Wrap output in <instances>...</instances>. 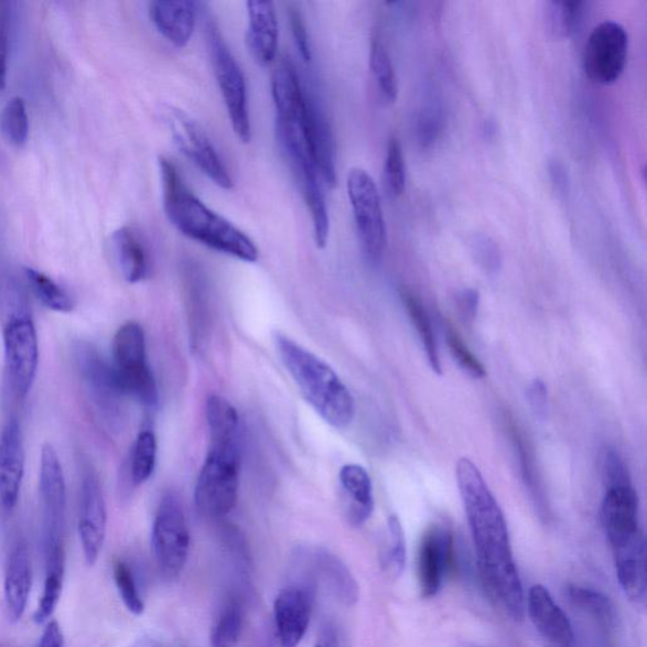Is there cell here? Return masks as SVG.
<instances>
[{
	"instance_id": "obj_37",
	"label": "cell",
	"mask_w": 647,
	"mask_h": 647,
	"mask_svg": "<svg viewBox=\"0 0 647 647\" xmlns=\"http://www.w3.org/2000/svg\"><path fill=\"white\" fill-rule=\"evenodd\" d=\"M567 595L575 607L589 612L602 623L606 625L614 623L615 611L608 595L582 585H569Z\"/></svg>"
},
{
	"instance_id": "obj_14",
	"label": "cell",
	"mask_w": 647,
	"mask_h": 647,
	"mask_svg": "<svg viewBox=\"0 0 647 647\" xmlns=\"http://www.w3.org/2000/svg\"><path fill=\"white\" fill-rule=\"evenodd\" d=\"M41 537H65L67 492L63 464L55 447L42 446L40 463Z\"/></svg>"
},
{
	"instance_id": "obj_15",
	"label": "cell",
	"mask_w": 647,
	"mask_h": 647,
	"mask_svg": "<svg viewBox=\"0 0 647 647\" xmlns=\"http://www.w3.org/2000/svg\"><path fill=\"white\" fill-rule=\"evenodd\" d=\"M454 562V537L446 525L430 526L419 548L418 575L422 597L433 599L443 589Z\"/></svg>"
},
{
	"instance_id": "obj_50",
	"label": "cell",
	"mask_w": 647,
	"mask_h": 647,
	"mask_svg": "<svg viewBox=\"0 0 647 647\" xmlns=\"http://www.w3.org/2000/svg\"><path fill=\"white\" fill-rule=\"evenodd\" d=\"M315 647H338V643H336L335 635L333 633H327L323 640L319 643Z\"/></svg>"
},
{
	"instance_id": "obj_46",
	"label": "cell",
	"mask_w": 647,
	"mask_h": 647,
	"mask_svg": "<svg viewBox=\"0 0 647 647\" xmlns=\"http://www.w3.org/2000/svg\"><path fill=\"white\" fill-rule=\"evenodd\" d=\"M528 399L530 407L539 419H546L549 411V392L548 387L542 379L535 378L528 388Z\"/></svg>"
},
{
	"instance_id": "obj_47",
	"label": "cell",
	"mask_w": 647,
	"mask_h": 647,
	"mask_svg": "<svg viewBox=\"0 0 647 647\" xmlns=\"http://www.w3.org/2000/svg\"><path fill=\"white\" fill-rule=\"evenodd\" d=\"M548 172L556 192L560 196H568L569 192H571V179H569L568 170L563 161H560L559 159L549 160Z\"/></svg>"
},
{
	"instance_id": "obj_10",
	"label": "cell",
	"mask_w": 647,
	"mask_h": 647,
	"mask_svg": "<svg viewBox=\"0 0 647 647\" xmlns=\"http://www.w3.org/2000/svg\"><path fill=\"white\" fill-rule=\"evenodd\" d=\"M3 344L8 382L14 395L24 399L36 379L40 362L37 331L28 312L8 317Z\"/></svg>"
},
{
	"instance_id": "obj_26",
	"label": "cell",
	"mask_w": 647,
	"mask_h": 647,
	"mask_svg": "<svg viewBox=\"0 0 647 647\" xmlns=\"http://www.w3.org/2000/svg\"><path fill=\"white\" fill-rule=\"evenodd\" d=\"M111 251L125 280L138 283L147 279L150 271L149 254L142 237L132 227H120L110 237Z\"/></svg>"
},
{
	"instance_id": "obj_34",
	"label": "cell",
	"mask_w": 647,
	"mask_h": 647,
	"mask_svg": "<svg viewBox=\"0 0 647 647\" xmlns=\"http://www.w3.org/2000/svg\"><path fill=\"white\" fill-rule=\"evenodd\" d=\"M158 462V440L151 429H144L136 438L131 454V478L141 486L152 477Z\"/></svg>"
},
{
	"instance_id": "obj_45",
	"label": "cell",
	"mask_w": 647,
	"mask_h": 647,
	"mask_svg": "<svg viewBox=\"0 0 647 647\" xmlns=\"http://www.w3.org/2000/svg\"><path fill=\"white\" fill-rule=\"evenodd\" d=\"M10 13L0 7V90L6 89L8 62H10Z\"/></svg>"
},
{
	"instance_id": "obj_31",
	"label": "cell",
	"mask_w": 647,
	"mask_h": 647,
	"mask_svg": "<svg viewBox=\"0 0 647 647\" xmlns=\"http://www.w3.org/2000/svg\"><path fill=\"white\" fill-rule=\"evenodd\" d=\"M244 605L230 599L220 608L211 629V647H237L244 629Z\"/></svg>"
},
{
	"instance_id": "obj_25",
	"label": "cell",
	"mask_w": 647,
	"mask_h": 647,
	"mask_svg": "<svg viewBox=\"0 0 647 647\" xmlns=\"http://www.w3.org/2000/svg\"><path fill=\"white\" fill-rule=\"evenodd\" d=\"M339 482L348 521L353 526L364 525L375 508L373 479L362 465L345 464L339 472Z\"/></svg>"
},
{
	"instance_id": "obj_32",
	"label": "cell",
	"mask_w": 647,
	"mask_h": 647,
	"mask_svg": "<svg viewBox=\"0 0 647 647\" xmlns=\"http://www.w3.org/2000/svg\"><path fill=\"white\" fill-rule=\"evenodd\" d=\"M24 274L34 295L43 305L56 313L73 312L75 301L62 284L48 278L47 274L31 269V267L24 270Z\"/></svg>"
},
{
	"instance_id": "obj_6",
	"label": "cell",
	"mask_w": 647,
	"mask_h": 647,
	"mask_svg": "<svg viewBox=\"0 0 647 647\" xmlns=\"http://www.w3.org/2000/svg\"><path fill=\"white\" fill-rule=\"evenodd\" d=\"M114 368L125 396H131L143 407L159 402L157 379L147 358L142 326L128 322L120 326L114 339Z\"/></svg>"
},
{
	"instance_id": "obj_17",
	"label": "cell",
	"mask_w": 647,
	"mask_h": 647,
	"mask_svg": "<svg viewBox=\"0 0 647 647\" xmlns=\"http://www.w3.org/2000/svg\"><path fill=\"white\" fill-rule=\"evenodd\" d=\"M313 593L308 585H289L274 600L273 618L280 647H298L312 616Z\"/></svg>"
},
{
	"instance_id": "obj_42",
	"label": "cell",
	"mask_w": 647,
	"mask_h": 647,
	"mask_svg": "<svg viewBox=\"0 0 647 647\" xmlns=\"http://www.w3.org/2000/svg\"><path fill=\"white\" fill-rule=\"evenodd\" d=\"M443 118L434 108L422 111L418 120V140L422 147L433 145L442 134Z\"/></svg>"
},
{
	"instance_id": "obj_40",
	"label": "cell",
	"mask_w": 647,
	"mask_h": 647,
	"mask_svg": "<svg viewBox=\"0 0 647 647\" xmlns=\"http://www.w3.org/2000/svg\"><path fill=\"white\" fill-rule=\"evenodd\" d=\"M445 338L453 358L456 360V364L465 370V373L477 379L487 376L485 366H483L479 359L473 355L467 347V344L463 342L460 333L450 324L445 326Z\"/></svg>"
},
{
	"instance_id": "obj_5",
	"label": "cell",
	"mask_w": 647,
	"mask_h": 647,
	"mask_svg": "<svg viewBox=\"0 0 647 647\" xmlns=\"http://www.w3.org/2000/svg\"><path fill=\"white\" fill-rule=\"evenodd\" d=\"M301 120L303 115L289 119L276 117V137L312 215L316 247L325 248L330 238L331 222L323 190L324 183L313 154L310 152Z\"/></svg>"
},
{
	"instance_id": "obj_3",
	"label": "cell",
	"mask_w": 647,
	"mask_h": 647,
	"mask_svg": "<svg viewBox=\"0 0 647 647\" xmlns=\"http://www.w3.org/2000/svg\"><path fill=\"white\" fill-rule=\"evenodd\" d=\"M159 165L163 206L172 226L214 251L248 263L258 260L260 251L255 241L190 192L174 163L161 157Z\"/></svg>"
},
{
	"instance_id": "obj_51",
	"label": "cell",
	"mask_w": 647,
	"mask_h": 647,
	"mask_svg": "<svg viewBox=\"0 0 647 647\" xmlns=\"http://www.w3.org/2000/svg\"><path fill=\"white\" fill-rule=\"evenodd\" d=\"M131 647H165L162 644L151 640V638H143V640L137 641Z\"/></svg>"
},
{
	"instance_id": "obj_4",
	"label": "cell",
	"mask_w": 647,
	"mask_h": 647,
	"mask_svg": "<svg viewBox=\"0 0 647 647\" xmlns=\"http://www.w3.org/2000/svg\"><path fill=\"white\" fill-rule=\"evenodd\" d=\"M273 341L282 364L319 416L336 429L348 428L356 416L355 399L335 370L288 335L276 333Z\"/></svg>"
},
{
	"instance_id": "obj_28",
	"label": "cell",
	"mask_w": 647,
	"mask_h": 647,
	"mask_svg": "<svg viewBox=\"0 0 647 647\" xmlns=\"http://www.w3.org/2000/svg\"><path fill=\"white\" fill-rule=\"evenodd\" d=\"M590 4L585 2H547L543 4V23L551 37H572L582 29Z\"/></svg>"
},
{
	"instance_id": "obj_9",
	"label": "cell",
	"mask_w": 647,
	"mask_h": 647,
	"mask_svg": "<svg viewBox=\"0 0 647 647\" xmlns=\"http://www.w3.org/2000/svg\"><path fill=\"white\" fill-rule=\"evenodd\" d=\"M152 553L163 576L183 572L190 550V533L183 504L169 492L162 497L152 526Z\"/></svg>"
},
{
	"instance_id": "obj_18",
	"label": "cell",
	"mask_w": 647,
	"mask_h": 647,
	"mask_svg": "<svg viewBox=\"0 0 647 647\" xmlns=\"http://www.w3.org/2000/svg\"><path fill=\"white\" fill-rule=\"evenodd\" d=\"M310 152L321 172L324 186L336 185V153L334 136L330 122L316 99L305 89V107L301 120Z\"/></svg>"
},
{
	"instance_id": "obj_13",
	"label": "cell",
	"mask_w": 647,
	"mask_h": 647,
	"mask_svg": "<svg viewBox=\"0 0 647 647\" xmlns=\"http://www.w3.org/2000/svg\"><path fill=\"white\" fill-rule=\"evenodd\" d=\"M74 355L77 370L95 407L108 419L117 417L125 393L119 386L114 365H109L88 342H77Z\"/></svg>"
},
{
	"instance_id": "obj_1",
	"label": "cell",
	"mask_w": 647,
	"mask_h": 647,
	"mask_svg": "<svg viewBox=\"0 0 647 647\" xmlns=\"http://www.w3.org/2000/svg\"><path fill=\"white\" fill-rule=\"evenodd\" d=\"M456 483L476 550L479 580L492 605L513 621L525 616V594L505 515L476 464L456 463Z\"/></svg>"
},
{
	"instance_id": "obj_11",
	"label": "cell",
	"mask_w": 647,
	"mask_h": 647,
	"mask_svg": "<svg viewBox=\"0 0 647 647\" xmlns=\"http://www.w3.org/2000/svg\"><path fill=\"white\" fill-rule=\"evenodd\" d=\"M165 123L181 153L220 188L230 190L233 180L204 128L176 107L165 109Z\"/></svg>"
},
{
	"instance_id": "obj_49",
	"label": "cell",
	"mask_w": 647,
	"mask_h": 647,
	"mask_svg": "<svg viewBox=\"0 0 647 647\" xmlns=\"http://www.w3.org/2000/svg\"><path fill=\"white\" fill-rule=\"evenodd\" d=\"M37 647H65V638L57 621L50 619L40 637Z\"/></svg>"
},
{
	"instance_id": "obj_38",
	"label": "cell",
	"mask_w": 647,
	"mask_h": 647,
	"mask_svg": "<svg viewBox=\"0 0 647 647\" xmlns=\"http://www.w3.org/2000/svg\"><path fill=\"white\" fill-rule=\"evenodd\" d=\"M384 184L386 193L391 197L401 196L405 187H407V170H405L402 147L395 136L387 143Z\"/></svg>"
},
{
	"instance_id": "obj_23",
	"label": "cell",
	"mask_w": 647,
	"mask_h": 647,
	"mask_svg": "<svg viewBox=\"0 0 647 647\" xmlns=\"http://www.w3.org/2000/svg\"><path fill=\"white\" fill-rule=\"evenodd\" d=\"M150 17L163 39L175 47H185L192 40L196 24L195 3L157 0L150 4Z\"/></svg>"
},
{
	"instance_id": "obj_48",
	"label": "cell",
	"mask_w": 647,
	"mask_h": 647,
	"mask_svg": "<svg viewBox=\"0 0 647 647\" xmlns=\"http://www.w3.org/2000/svg\"><path fill=\"white\" fill-rule=\"evenodd\" d=\"M479 306V293L474 289H465L460 292L459 308L465 322L472 323L477 316Z\"/></svg>"
},
{
	"instance_id": "obj_29",
	"label": "cell",
	"mask_w": 647,
	"mask_h": 647,
	"mask_svg": "<svg viewBox=\"0 0 647 647\" xmlns=\"http://www.w3.org/2000/svg\"><path fill=\"white\" fill-rule=\"evenodd\" d=\"M508 436L519 462L520 473L526 488L533 499L535 505L542 514L548 513L546 492L542 489L538 470L535 468L533 454L528 442H526L521 431L514 421L507 422Z\"/></svg>"
},
{
	"instance_id": "obj_41",
	"label": "cell",
	"mask_w": 647,
	"mask_h": 647,
	"mask_svg": "<svg viewBox=\"0 0 647 647\" xmlns=\"http://www.w3.org/2000/svg\"><path fill=\"white\" fill-rule=\"evenodd\" d=\"M471 248L474 257L483 267V270L489 273H496L502 269V251L494 239L487 235H474L471 239Z\"/></svg>"
},
{
	"instance_id": "obj_12",
	"label": "cell",
	"mask_w": 647,
	"mask_h": 647,
	"mask_svg": "<svg viewBox=\"0 0 647 647\" xmlns=\"http://www.w3.org/2000/svg\"><path fill=\"white\" fill-rule=\"evenodd\" d=\"M627 56L628 34L624 25L615 21L602 22L586 41L584 73L594 84H615L624 74Z\"/></svg>"
},
{
	"instance_id": "obj_8",
	"label": "cell",
	"mask_w": 647,
	"mask_h": 647,
	"mask_svg": "<svg viewBox=\"0 0 647 647\" xmlns=\"http://www.w3.org/2000/svg\"><path fill=\"white\" fill-rule=\"evenodd\" d=\"M347 193L362 251L370 263L381 262L387 246V229L375 180L364 169H352L347 176Z\"/></svg>"
},
{
	"instance_id": "obj_16",
	"label": "cell",
	"mask_w": 647,
	"mask_h": 647,
	"mask_svg": "<svg viewBox=\"0 0 647 647\" xmlns=\"http://www.w3.org/2000/svg\"><path fill=\"white\" fill-rule=\"evenodd\" d=\"M107 506L97 476L93 472L85 474L82 485L79 522L77 531L86 564L93 567L98 562L107 535Z\"/></svg>"
},
{
	"instance_id": "obj_24",
	"label": "cell",
	"mask_w": 647,
	"mask_h": 647,
	"mask_svg": "<svg viewBox=\"0 0 647 647\" xmlns=\"http://www.w3.org/2000/svg\"><path fill=\"white\" fill-rule=\"evenodd\" d=\"M309 557L316 574L321 576L334 597L344 606H355L359 600V585L343 560L322 548L309 550Z\"/></svg>"
},
{
	"instance_id": "obj_30",
	"label": "cell",
	"mask_w": 647,
	"mask_h": 647,
	"mask_svg": "<svg viewBox=\"0 0 647 647\" xmlns=\"http://www.w3.org/2000/svg\"><path fill=\"white\" fill-rule=\"evenodd\" d=\"M401 299L405 308L410 316V321L418 332L419 338L422 344V348L425 351V355L431 369L435 374L442 375V360H440L438 342L434 334L433 324H431L430 316L421 304V301L408 290L401 291Z\"/></svg>"
},
{
	"instance_id": "obj_2",
	"label": "cell",
	"mask_w": 647,
	"mask_h": 647,
	"mask_svg": "<svg viewBox=\"0 0 647 647\" xmlns=\"http://www.w3.org/2000/svg\"><path fill=\"white\" fill-rule=\"evenodd\" d=\"M211 445L195 487L198 511L209 517L228 515L236 507L240 473L239 416L218 395L206 401Z\"/></svg>"
},
{
	"instance_id": "obj_19",
	"label": "cell",
	"mask_w": 647,
	"mask_h": 647,
	"mask_svg": "<svg viewBox=\"0 0 647 647\" xmlns=\"http://www.w3.org/2000/svg\"><path fill=\"white\" fill-rule=\"evenodd\" d=\"M24 476V446L20 422L8 421L0 434V506L13 511Z\"/></svg>"
},
{
	"instance_id": "obj_21",
	"label": "cell",
	"mask_w": 647,
	"mask_h": 647,
	"mask_svg": "<svg viewBox=\"0 0 647 647\" xmlns=\"http://www.w3.org/2000/svg\"><path fill=\"white\" fill-rule=\"evenodd\" d=\"M247 46L255 62L261 66L273 63L279 51V21L272 2H247Z\"/></svg>"
},
{
	"instance_id": "obj_39",
	"label": "cell",
	"mask_w": 647,
	"mask_h": 647,
	"mask_svg": "<svg viewBox=\"0 0 647 647\" xmlns=\"http://www.w3.org/2000/svg\"><path fill=\"white\" fill-rule=\"evenodd\" d=\"M115 582L126 608L134 616H141L144 612V602L138 589L131 567L125 560H117L114 568Z\"/></svg>"
},
{
	"instance_id": "obj_44",
	"label": "cell",
	"mask_w": 647,
	"mask_h": 647,
	"mask_svg": "<svg viewBox=\"0 0 647 647\" xmlns=\"http://www.w3.org/2000/svg\"><path fill=\"white\" fill-rule=\"evenodd\" d=\"M289 20L292 36L293 40H295L299 54L301 58L304 60V63L309 64L313 60L312 45H310L309 34L303 15H301V12L298 10V8L290 7Z\"/></svg>"
},
{
	"instance_id": "obj_20",
	"label": "cell",
	"mask_w": 647,
	"mask_h": 647,
	"mask_svg": "<svg viewBox=\"0 0 647 647\" xmlns=\"http://www.w3.org/2000/svg\"><path fill=\"white\" fill-rule=\"evenodd\" d=\"M528 614L538 633L554 647H574L571 621L547 586L535 584L528 594Z\"/></svg>"
},
{
	"instance_id": "obj_22",
	"label": "cell",
	"mask_w": 647,
	"mask_h": 647,
	"mask_svg": "<svg viewBox=\"0 0 647 647\" xmlns=\"http://www.w3.org/2000/svg\"><path fill=\"white\" fill-rule=\"evenodd\" d=\"M32 591V562L28 546L15 542L7 558L4 573V602L7 616L15 624L28 610Z\"/></svg>"
},
{
	"instance_id": "obj_36",
	"label": "cell",
	"mask_w": 647,
	"mask_h": 647,
	"mask_svg": "<svg viewBox=\"0 0 647 647\" xmlns=\"http://www.w3.org/2000/svg\"><path fill=\"white\" fill-rule=\"evenodd\" d=\"M0 131L6 140L14 147H23L30 137V117L28 106L22 97L7 101L0 115Z\"/></svg>"
},
{
	"instance_id": "obj_27",
	"label": "cell",
	"mask_w": 647,
	"mask_h": 647,
	"mask_svg": "<svg viewBox=\"0 0 647 647\" xmlns=\"http://www.w3.org/2000/svg\"><path fill=\"white\" fill-rule=\"evenodd\" d=\"M45 556V583L34 612V623L45 625L55 614L62 599L65 578V550L48 551Z\"/></svg>"
},
{
	"instance_id": "obj_33",
	"label": "cell",
	"mask_w": 647,
	"mask_h": 647,
	"mask_svg": "<svg viewBox=\"0 0 647 647\" xmlns=\"http://www.w3.org/2000/svg\"><path fill=\"white\" fill-rule=\"evenodd\" d=\"M379 559H381L384 572L391 578H399L407 565V539H405L401 521L396 515L388 517Z\"/></svg>"
},
{
	"instance_id": "obj_35",
	"label": "cell",
	"mask_w": 647,
	"mask_h": 647,
	"mask_svg": "<svg viewBox=\"0 0 647 647\" xmlns=\"http://www.w3.org/2000/svg\"><path fill=\"white\" fill-rule=\"evenodd\" d=\"M369 66L382 98L387 103L396 101L399 85H397L392 60L382 41L378 37L370 42Z\"/></svg>"
},
{
	"instance_id": "obj_7",
	"label": "cell",
	"mask_w": 647,
	"mask_h": 647,
	"mask_svg": "<svg viewBox=\"0 0 647 647\" xmlns=\"http://www.w3.org/2000/svg\"><path fill=\"white\" fill-rule=\"evenodd\" d=\"M206 39L209 43L214 74L228 110L233 131L241 142L249 143L252 140V126L245 74L214 23L206 29Z\"/></svg>"
},
{
	"instance_id": "obj_43",
	"label": "cell",
	"mask_w": 647,
	"mask_h": 647,
	"mask_svg": "<svg viewBox=\"0 0 647 647\" xmlns=\"http://www.w3.org/2000/svg\"><path fill=\"white\" fill-rule=\"evenodd\" d=\"M603 477L606 487L632 483L626 464L615 450H608L603 456Z\"/></svg>"
}]
</instances>
